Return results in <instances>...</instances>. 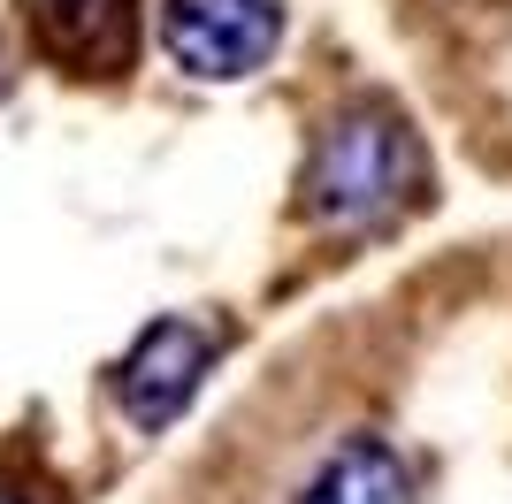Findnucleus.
<instances>
[{"mask_svg":"<svg viewBox=\"0 0 512 504\" xmlns=\"http://www.w3.org/2000/svg\"><path fill=\"white\" fill-rule=\"evenodd\" d=\"M299 504H413V474L383 436H344L337 451L306 474Z\"/></svg>","mask_w":512,"mask_h":504,"instance_id":"4","label":"nucleus"},{"mask_svg":"<svg viewBox=\"0 0 512 504\" xmlns=\"http://www.w3.org/2000/svg\"><path fill=\"white\" fill-rule=\"evenodd\" d=\"M161 46L199 84H237L283 46L276 0H161Z\"/></svg>","mask_w":512,"mask_h":504,"instance_id":"2","label":"nucleus"},{"mask_svg":"<svg viewBox=\"0 0 512 504\" xmlns=\"http://www.w3.org/2000/svg\"><path fill=\"white\" fill-rule=\"evenodd\" d=\"M428 191V153L390 107H344L329 115L306 153V214L321 230H375L390 214H406Z\"/></svg>","mask_w":512,"mask_h":504,"instance_id":"1","label":"nucleus"},{"mask_svg":"<svg viewBox=\"0 0 512 504\" xmlns=\"http://www.w3.org/2000/svg\"><path fill=\"white\" fill-rule=\"evenodd\" d=\"M39 39L69 69H123L130 62V0H39Z\"/></svg>","mask_w":512,"mask_h":504,"instance_id":"5","label":"nucleus"},{"mask_svg":"<svg viewBox=\"0 0 512 504\" xmlns=\"http://www.w3.org/2000/svg\"><path fill=\"white\" fill-rule=\"evenodd\" d=\"M0 504H23V497H8V489H0Z\"/></svg>","mask_w":512,"mask_h":504,"instance_id":"6","label":"nucleus"},{"mask_svg":"<svg viewBox=\"0 0 512 504\" xmlns=\"http://www.w3.org/2000/svg\"><path fill=\"white\" fill-rule=\"evenodd\" d=\"M214 359V336L199 329V321L184 314H161L138 329V344L123 352V375H115V398H123V413L146 428V436H161L184 405H192L199 375H207Z\"/></svg>","mask_w":512,"mask_h":504,"instance_id":"3","label":"nucleus"}]
</instances>
